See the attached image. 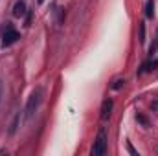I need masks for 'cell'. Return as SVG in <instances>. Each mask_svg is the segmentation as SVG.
Returning <instances> with one entry per match:
<instances>
[{
    "label": "cell",
    "instance_id": "cell-1",
    "mask_svg": "<svg viewBox=\"0 0 158 156\" xmlns=\"http://www.w3.org/2000/svg\"><path fill=\"white\" fill-rule=\"evenodd\" d=\"M40 94H42L40 88H35V90L31 92V96H30V99H28V105H26V117H31L33 112L37 110V107H39V103H40Z\"/></svg>",
    "mask_w": 158,
    "mask_h": 156
},
{
    "label": "cell",
    "instance_id": "cell-2",
    "mask_svg": "<svg viewBox=\"0 0 158 156\" xmlns=\"http://www.w3.org/2000/svg\"><path fill=\"white\" fill-rule=\"evenodd\" d=\"M107 151V134L105 130H99L96 142H94V147H92V154L94 156H103Z\"/></svg>",
    "mask_w": 158,
    "mask_h": 156
},
{
    "label": "cell",
    "instance_id": "cell-3",
    "mask_svg": "<svg viewBox=\"0 0 158 156\" xmlns=\"http://www.w3.org/2000/svg\"><path fill=\"white\" fill-rule=\"evenodd\" d=\"M17 40H19V33H17L15 30H7V31L4 33V37H2V46L7 48V46H11V44L17 42Z\"/></svg>",
    "mask_w": 158,
    "mask_h": 156
},
{
    "label": "cell",
    "instance_id": "cell-4",
    "mask_svg": "<svg viewBox=\"0 0 158 156\" xmlns=\"http://www.w3.org/2000/svg\"><path fill=\"white\" fill-rule=\"evenodd\" d=\"M110 110H112V99H105L103 105H101V119L107 121L110 116Z\"/></svg>",
    "mask_w": 158,
    "mask_h": 156
},
{
    "label": "cell",
    "instance_id": "cell-5",
    "mask_svg": "<svg viewBox=\"0 0 158 156\" xmlns=\"http://www.w3.org/2000/svg\"><path fill=\"white\" fill-rule=\"evenodd\" d=\"M13 15L19 17V18L26 15V4H24V0H19V2L13 6Z\"/></svg>",
    "mask_w": 158,
    "mask_h": 156
},
{
    "label": "cell",
    "instance_id": "cell-6",
    "mask_svg": "<svg viewBox=\"0 0 158 156\" xmlns=\"http://www.w3.org/2000/svg\"><path fill=\"white\" fill-rule=\"evenodd\" d=\"M145 17L147 18L155 17V0H147L145 2Z\"/></svg>",
    "mask_w": 158,
    "mask_h": 156
},
{
    "label": "cell",
    "instance_id": "cell-7",
    "mask_svg": "<svg viewBox=\"0 0 158 156\" xmlns=\"http://www.w3.org/2000/svg\"><path fill=\"white\" fill-rule=\"evenodd\" d=\"M155 66H156V61H147V63H143L142 68H143V72H151Z\"/></svg>",
    "mask_w": 158,
    "mask_h": 156
},
{
    "label": "cell",
    "instance_id": "cell-8",
    "mask_svg": "<svg viewBox=\"0 0 158 156\" xmlns=\"http://www.w3.org/2000/svg\"><path fill=\"white\" fill-rule=\"evenodd\" d=\"M19 117H20V116H15L13 123H11V127H9V134H13V132H15V129H17V123H19Z\"/></svg>",
    "mask_w": 158,
    "mask_h": 156
},
{
    "label": "cell",
    "instance_id": "cell-9",
    "mask_svg": "<svg viewBox=\"0 0 158 156\" xmlns=\"http://www.w3.org/2000/svg\"><path fill=\"white\" fill-rule=\"evenodd\" d=\"M143 40H145V26L140 24V42H143Z\"/></svg>",
    "mask_w": 158,
    "mask_h": 156
},
{
    "label": "cell",
    "instance_id": "cell-10",
    "mask_svg": "<svg viewBox=\"0 0 158 156\" xmlns=\"http://www.w3.org/2000/svg\"><path fill=\"white\" fill-rule=\"evenodd\" d=\"M123 83H125L123 79H118V81H114V84H112V88H114V90H119V88L123 86Z\"/></svg>",
    "mask_w": 158,
    "mask_h": 156
},
{
    "label": "cell",
    "instance_id": "cell-11",
    "mask_svg": "<svg viewBox=\"0 0 158 156\" xmlns=\"http://www.w3.org/2000/svg\"><path fill=\"white\" fill-rule=\"evenodd\" d=\"M37 2H39V4H42V2H44V0H37Z\"/></svg>",
    "mask_w": 158,
    "mask_h": 156
},
{
    "label": "cell",
    "instance_id": "cell-12",
    "mask_svg": "<svg viewBox=\"0 0 158 156\" xmlns=\"http://www.w3.org/2000/svg\"><path fill=\"white\" fill-rule=\"evenodd\" d=\"M0 88H2V86H0Z\"/></svg>",
    "mask_w": 158,
    "mask_h": 156
}]
</instances>
